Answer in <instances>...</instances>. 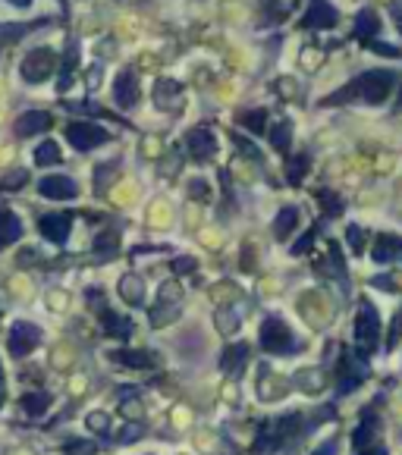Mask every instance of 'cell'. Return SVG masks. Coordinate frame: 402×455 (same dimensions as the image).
Here are the masks:
<instances>
[{"label":"cell","mask_w":402,"mask_h":455,"mask_svg":"<svg viewBox=\"0 0 402 455\" xmlns=\"http://www.w3.org/2000/svg\"><path fill=\"white\" fill-rule=\"evenodd\" d=\"M393 85H396V75L393 73H365V75H358L355 82H349L343 91H336L330 101L333 104H340L343 97H362V101H368V104H380V101H387V95L393 91Z\"/></svg>","instance_id":"6da1fadb"},{"label":"cell","mask_w":402,"mask_h":455,"mask_svg":"<svg viewBox=\"0 0 402 455\" xmlns=\"http://www.w3.org/2000/svg\"><path fill=\"white\" fill-rule=\"evenodd\" d=\"M302 424H305V418H302V415H286V418H280L276 424L261 427L258 440H255V452L268 455V452L283 449L286 443L292 440V436H298V433H302Z\"/></svg>","instance_id":"7a4b0ae2"},{"label":"cell","mask_w":402,"mask_h":455,"mask_svg":"<svg viewBox=\"0 0 402 455\" xmlns=\"http://www.w3.org/2000/svg\"><path fill=\"white\" fill-rule=\"evenodd\" d=\"M261 349L274 355H292L296 352V336L280 317H268L261 327Z\"/></svg>","instance_id":"3957f363"},{"label":"cell","mask_w":402,"mask_h":455,"mask_svg":"<svg viewBox=\"0 0 402 455\" xmlns=\"http://www.w3.org/2000/svg\"><path fill=\"white\" fill-rule=\"evenodd\" d=\"M179 302H182V289L176 283H164L157 292V305L151 311V327H167L179 317Z\"/></svg>","instance_id":"277c9868"},{"label":"cell","mask_w":402,"mask_h":455,"mask_svg":"<svg viewBox=\"0 0 402 455\" xmlns=\"http://www.w3.org/2000/svg\"><path fill=\"white\" fill-rule=\"evenodd\" d=\"M377 339H380V317L371 302H362L358 321H355V343L362 345V352H371L377 349Z\"/></svg>","instance_id":"5b68a950"},{"label":"cell","mask_w":402,"mask_h":455,"mask_svg":"<svg viewBox=\"0 0 402 455\" xmlns=\"http://www.w3.org/2000/svg\"><path fill=\"white\" fill-rule=\"evenodd\" d=\"M54 66H57V57L47 47L29 51L23 60V79L25 82H45L47 75H54Z\"/></svg>","instance_id":"8992f818"},{"label":"cell","mask_w":402,"mask_h":455,"mask_svg":"<svg viewBox=\"0 0 402 455\" xmlns=\"http://www.w3.org/2000/svg\"><path fill=\"white\" fill-rule=\"evenodd\" d=\"M67 138L75 145V151H91L95 145H104L110 135L91 123H73V126H67Z\"/></svg>","instance_id":"52a82bcc"},{"label":"cell","mask_w":402,"mask_h":455,"mask_svg":"<svg viewBox=\"0 0 402 455\" xmlns=\"http://www.w3.org/2000/svg\"><path fill=\"white\" fill-rule=\"evenodd\" d=\"M38 343H41V330H38L35 323H16V327L10 330V352H13L16 358L29 355Z\"/></svg>","instance_id":"ba28073f"},{"label":"cell","mask_w":402,"mask_h":455,"mask_svg":"<svg viewBox=\"0 0 402 455\" xmlns=\"http://www.w3.org/2000/svg\"><path fill=\"white\" fill-rule=\"evenodd\" d=\"M69 223H73V217L69 214H45L38 220V230L45 239H51L54 245H63L69 239Z\"/></svg>","instance_id":"9c48e42d"},{"label":"cell","mask_w":402,"mask_h":455,"mask_svg":"<svg viewBox=\"0 0 402 455\" xmlns=\"http://www.w3.org/2000/svg\"><path fill=\"white\" fill-rule=\"evenodd\" d=\"M38 192L45 195V198H51V201H67V198H73L79 192V186L69 176H45V180L38 182Z\"/></svg>","instance_id":"30bf717a"},{"label":"cell","mask_w":402,"mask_h":455,"mask_svg":"<svg viewBox=\"0 0 402 455\" xmlns=\"http://www.w3.org/2000/svg\"><path fill=\"white\" fill-rule=\"evenodd\" d=\"M97 314H101V323H104V333L110 336H119V339H126L129 333H132V321L129 317H119V314H113L110 308L104 305V295H101V302H95Z\"/></svg>","instance_id":"8fae6325"},{"label":"cell","mask_w":402,"mask_h":455,"mask_svg":"<svg viewBox=\"0 0 402 455\" xmlns=\"http://www.w3.org/2000/svg\"><path fill=\"white\" fill-rule=\"evenodd\" d=\"M340 393H349V389H355L358 383L368 377V367H365V361H352V355H346L343 358V365H340Z\"/></svg>","instance_id":"7c38bea8"},{"label":"cell","mask_w":402,"mask_h":455,"mask_svg":"<svg viewBox=\"0 0 402 455\" xmlns=\"http://www.w3.org/2000/svg\"><path fill=\"white\" fill-rule=\"evenodd\" d=\"M113 97H117L119 107H135L139 104V79H135L132 73H123L117 79V85H113Z\"/></svg>","instance_id":"4fadbf2b"},{"label":"cell","mask_w":402,"mask_h":455,"mask_svg":"<svg viewBox=\"0 0 402 455\" xmlns=\"http://www.w3.org/2000/svg\"><path fill=\"white\" fill-rule=\"evenodd\" d=\"M47 126H51V113H45V110H29V113H23V116L16 120V132L23 135V138L45 132Z\"/></svg>","instance_id":"5bb4252c"},{"label":"cell","mask_w":402,"mask_h":455,"mask_svg":"<svg viewBox=\"0 0 402 455\" xmlns=\"http://www.w3.org/2000/svg\"><path fill=\"white\" fill-rule=\"evenodd\" d=\"M189 151H192L195 160H208V157H214L217 145H214V135L208 132V129H195V132H189Z\"/></svg>","instance_id":"9a60e30c"},{"label":"cell","mask_w":402,"mask_h":455,"mask_svg":"<svg viewBox=\"0 0 402 455\" xmlns=\"http://www.w3.org/2000/svg\"><path fill=\"white\" fill-rule=\"evenodd\" d=\"M23 236V220L13 214V210H0V248H7V245H13L16 239Z\"/></svg>","instance_id":"2e32d148"},{"label":"cell","mask_w":402,"mask_h":455,"mask_svg":"<svg viewBox=\"0 0 402 455\" xmlns=\"http://www.w3.org/2000/svg\"><path fill=\"white\" fill-rule=\"evenodd\" d=\"M377 430H380V421L374 418V411H365V415H362V424H358L355 433H352V446L355 449L371 446V440L377 436Z\"/></svg>","instance_id":"e0dca14e"},{"label":"cell","mask_w":402,"mask_h":455,"mask_svg":"<svg viewBox=\"0 0 402 455\" xmlns=\"http://www.w3.org/2000/svg\"><path fill=\"white\" fill-rule=\"evenodd\" d=\"M246 361H248V345H230V349L224 352V358H220V367H224L230 377H239L242 373V367H246Z\"/></svg>","instance_id":"ac0fdd59"},{"label":"cell","mask_w":402,"mask_h":455,"mask_svg":"<svg viewBox=\"0 0 402 455\" xmlns=\"http://www.w3.org/2000/svg\"><path fill=\"white\" fill-rule=\"evenodd\" d=\"M305 25L308 29H330V25H336V13L324 3V0H314L311 13L305 16Z\"/></svg>","instance_id":"d6986e66"},{"label":"cell","mask_w":402,"mask_h":455,"mask_svg":"<svg viewBox=\"0 0 402 455\" xmlns=\"http://www.w3.org/2000/svg\"><path fill=\"white\" fill-rule=\"evenodd\" d=\"M113 361H119V365L126 367H154L157 358L151 355V352H113Z\"/></svg>","instance_id":"ffe728a7"},{"label":"cell","mask_w":402,"mask_h":455,"mask_svg":"<svg viewBox=\"0 0 402 455\" xmlns=\"http://www.w3.org/2000/svg\"><path fill=\"white\" fill-rule=\"evenodd\" d=\"M396 251H399V239L396 236H377V242H374V261L380 264H387L396 258Z\"/></svg>","instance_id":"44dd1931"},{"label":"cell","mask_w":402,"mask_h":455,"mask_svg":"<svg viewBox=\"0 0 402 455\" xmlns=\"http://www.w3.org/2000/svg\"><path fill=\"white\" fill-rule=\"evenodd\" d=\"M296 223H298V210L296 208H283L280 214H276V220H274V236H276V239H286V236L296 230Z\"/></svg>","instance_id":"7402d4cb"},{"label":"cell","mask_w":402,"mask_h":455,"mask_svg":"<svg viewBox=\"0 0 402 455\" xmlns=\"http://www.w3.org/2000/svg\"><path fill=\"white\" fill-rule=\"evenodd\" d=\"M298 389H305V393H320L324 389V371H318V367H308V371H298Z\"/></svg>","instance_id":"603a6c76"},{"label":"cell","mask_w":402,"mask_h":455,"mask_svg":"<svg viewBox=\"0 0 402 455\" xmlns=\"http://www.w3.org/2000/svg\"><path fill=\"white\" fill-rule=\"evenodd\" d=\"M47 405H51V399H47L45 393H25L23 395V408L25 415H32V418H41L47 411Z\"/></svg>","instance_id":"cb8c5ba5"},{"label":"cell","mask_w":402,"mask_h":455,"mask_svg":"<svg viewBox=\"0 0 402 455\" xmlns=\"http://www.w3.org/2000/svg\"><path fill=\"white\" fill-rule=\"evenodd\" d=\"M35 160L41 167L60 164V160H63V154H60V145L57 142H41V145H38V151H35Z\"/></svg>","instance_id":"d4e9b609"},{"label":"cell","mask_w":402,"mask_h":455,"mask_svg":"<svg viewBox=\"0 0 402 455\" xmlns=\"http://www.w3.org/2000/svg\"><path fill=\"white\" fill-rule=\"evenodd\" d=\"M119 292H123V299L129 305H142V283H139V276H126L123 283H119Z\"/></svg>","instance_id":"484cf974"},{"label":"cell","mask_w":402,"mask_h":455,"mask_svg":"<svg viewBox=\"0 0 402 455\" xmlns=\"http://www.w3.org/2000/svg\"><path fill=\"white\" fill-rule=\"evenodd\" d=\"M377 29H380L377 16H374L371 10H362V13H358V19H355V32H358V35H374Z\"/></svg>","instance_id":"4316f807"},{"label":"cell","mask_w":402,"mask_h":455,"mask_svg":"<svg viewBox=\"0 0 402 455\" xmlns=\"http://www.w3.org/2000/svg\"><path fill=\"white\" fill-rule=\"evenodd\" d=\"M217 330H220V333H236L239 317L233 311H224V308H220V311H217Z\"/></svg>","instance_id":"83f0119b"},{"label":"cell","mask_w":402,"mask_h":455,"mask_svg":"<svg viewBox=\"0 0 402 455\" xmlns=\"http://www.w3.org/2000/svg\"><path fill=\"white\" fill-rule=\"evenodd\" d=\"M85 421H88V427L95 433H101V436H107V433H110V418H107L104 411H91Z\"/></svg>","instance_id":"f1b7e54d"},{"label":"cell","mask_w":402,"mask_h":455,"mask_svg":"<svg viewBox=\"0 0 402 455\" xmlns=\"http://www.w3.org/2000/svg\"><path fill=\"white\" fill-rule=\"evenodd\" d=\"M79 63V53H75V47L67 53V63H63V79H60V91L69 88V82H73V66Z\"/></svg>","instance_id":"f546056e"},{"label":"cell","mask_w":402,"mask_h":455,"mask_svg":"<svg viewBox=\"0 0 402 455\" xmlns=\"http://www.w3.org/2000/svg\"><path fill=\"white\" fill-rule=\"evenodd\" d=\"M95 248H97V254H104V258H110V254L117 251V236H113V232H104V236H97Z\"/></svg>","instance_id":"4dcf8cb0"},{"label":"cell","mask_w":402,"mask_h":455,"mask_svg":"<svg viewBox=\"0 0 402 455\" xmlns=\"http://www.w3.org/2000/svg\"><path fill=\"white\" fill-rule=\"evenodd\" d=\"M289 123H276V129H274V135H270V142L276 145V148H289Z\"/></svg>","instance_id":"1f68e13d"},{"label":"cell","mask_w":402,"mask_h":455,"mask_svg":"<svg viewBox=\"0 0 402 455\" xmlns=\"http://www.w3.org/2000/svg\"><path fill=\"white\" fill-rule=\"evenodd\" d=\"M242 126H246L248 132H261V129H264V110L242 113Z\"/></svg>","instance_id":"d6a6232c"},{"label":"cell","mask_w":402,"mask_h":455,"mask_svg":"<svg viewBox=\"0 0 402 455\" xmlns=\"http://www.w3.org/2000/svg\"><path fill=\"white\" fill-rule=\"evenodd\" d=\"M305 170H308V157H296V160L289 164V182H292V186H298V182H302Z\"/></svg>","instance_id":"836d02e7"},{"label":"cell","mask_w":402,"mask_h":455,"mask_svg":"<svg viewBox=\"0 0 402 455\" xmlns=\"http://www.w3.org/2000/svg\"><path fill=\"white\" fill-rule=\"evenodd\" d=\"M67 452H69V455H91V452H95V443L73 440V443H67Z\"/></svg>","instance_id":"e575fe53"},{"label":"cell","mask_w":402,"mask_h":455,"mask_svg":"<svg viewBox=\"0 0 402 455\" xmlns=\"http://www.w3.org/2000/svg\"><path fill=\"white\" fill-rule=\"evenodd\" d=\"M346 239H349V245H352V254H358V251H362V245H365V236H362V230H358V226H349Z\"/></svg>","instance_id":"d590c367"},{"label":"cell","mask_w":402,"mask_h":455,"mask_svg":"<svg viewBox=\"0 0 402 455\" xmlns=\"http://www.w3.org/2000/svg\"><path fill=\"white\" fill-rule=\"evenodd\" d=\"M324 210H330V214H340V210H343V204H340V198H336V195H324Z\"/></svg>","instance_id":"8d00e7d4"},{"label":"cell","mask_w":402,"mask_h":455,"mask_svg":"<svg viewBox=\"0 0 402 455\" xmlns=\"http://www.w3.org/2000/svg\"><path fill=\"white\" fill-rule=\"evenodd\" d=\"M192 267H195L192 258H176V261H173V270H176V273H189Z\"/></svg>","instance_id":"74e56055"},{"label":"cell","mask_w":402,"mask_h":455,"mask_svg":"<svg viewBox=\"0 0 402 455\" xmlns=\"http://www.w3.org/2000/svg\"><path fill=\"white\" fill-rule=\"evenodd\" d=\"M139 436H142V430H139V427H132V430L119 433V443H132V440H139Z\"/></svg>","instance_id":"f35d334b"},{"label":"cell","mask_w":402,"mask_h":455,"mask_svg":"<svg viewBox=\"0 0 402 455\" xmlns=\"http://www.w3.org/2000/svg\"><path fill=\"white\" fill-rule=\"evenodd\" d=\"M314 455H336V440H327V443H324V446H320Z\"/></svg>","instance_id":"ab89813d"},{"label":"cell","mask_w":402,"mask_h":455,"mask_svg":"<svg viewBox=\"0 0 402 455\" xmlns=\"http://www.w3.org/2000/svg\"><path fill=\"white\" fill-rule=\"evenodd\" d=\"M23 180H25L23 173H13V180H7V182H3V188H13V186H19V182H23Z\"/></svg>","instance_id":"60d3db41"},{"label":"cell","mask_w":402,"mask_h":455,"mask_svg":"<svg viewBox=\"0 0 402 455\" xmlns=\"http://www.w3.org/2000/svg\"><path fill=\"white\" fill-rule=\"evenodd\" d=\"M362 455H383V449H368L365 446V449H362Z\"/></svg>","instance_id":"b9f144b4"},{"label":"cell","mask_w":402,"mask_h":455,"mask_svg":"<svg viewBox=\"0 0 402 455\" xmlns=\"http://www.w3.org/2000/svg\"><path fill=\"white\" fill-rule=\"evenodd\" d=\"M3 380H7V377H3V365H0V393H3Z\"/></svg>","instance_id":"7bdbcfd3"},{"label":"cell","mask_w":402,"mask_h":455,"mask_svg":"<svg viewBox=\"0 0 402 455\" xmlns=\"http://www.w3.org/2000/svg\"><path fill=\"white\" fill-rule=\"evenodd\" d=\"M10 3H19V7H23V3H29V0H10Z\"/></svg>","instance_id":"ee69618b"},{"label":"cell","mask_w":402,"mask_h":455,"mask_svg":"<svg viewBox=\"0 0 402 455\" xmlns=\"http://www.w3.org/2000/svg\"><path fill=\"white\" fill-rule=\"evenodd\" d=\"M0 405H3V399H0Z\"/></svg>","instance_id":"f6af8a7d"}]
</instances>
